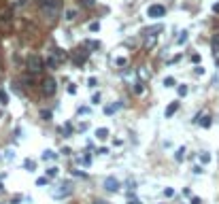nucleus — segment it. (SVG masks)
<instances>
[{
  "instance_id": "1",
  "label": "nucleus",
  "mask_w": 219,
  "mask_h": 204,
  "mask_svg": "<svg viewBox=\"0 0 219 204\" xmlns=\"http://www.w3.org/2000/svg\"><path fill=\"white\" fill-rule=\"evenodd\" d=\"M62 7H64V2H62V0H47V4H45V7H40V9H43V13L47 15V19H55V17L60 15Z\"/></svg>"
},
{
  "instance_id": "2",
  "label": "nucleus",
  "mask_w": 219,
  "mask_h": 204,
  "mask_svg": "<svg viewBox=\"0 0 219 204\" xmlns=\"http://www.w3.org/2000/svg\"><path fill=\"white\" fill-rule=\"evenodd\" d=\"M26 66H28V70L32 72V74H38V72H43V60H40L38 55H28V62H26Z\"/></svg>"
},
{
  "instance_id": "3",
  "label": "nucleus",
  "mask_w": 219,
  "mask_h": 204,
  "mask_svg": "<svg viewBox=\"0 0 219 204\" xmlns=\"http://www.w3.org/2000/svg\"><path fill=\"white\" fill-rule=\"evenodd\" d=\"M40 89H43V94H45V96H53V94H55V89H58V81H55L53 77H47V79L43 81V85H40Z\"/></svg>"
},
{
  "instance_id": "4",
  "label": "nucleus",
  "mask_w": 219,
  "mask_h": 204,
  "mask_svg": "<svg viewBox=\"0 0 219 204\" xmlns=\"http://www.w3.org/2000/svg\"><path fill=\"white\" fill-rule=\"evenodd\" d=\"M164 15H166V7L164 4H151L147 9V17H151V19H159Z\"/></svg>"
},
{
  "instance_id": "5",
  "label": "nucleus",
  "mask_w": 219,
  "mask_h": 204,
  "mask_svg": "<svg viewBox=\"0 0 219 204\" xmlns=\"http://www.w3.org/2000/svg\"><path fill=\"white\" fill-rule=\"evenodd\" d=\"M102 185H104V189H107V192H111V193H115L117 189H119V181L115 179V177H107Z\"/></svg>"
},
{
  "instance_id": "6",
  "label": "nucleus",
  "mask_w": 219,
  "mask_h": 204,
  "mask_svg": "<svg viewBox=\"0 0 219 204\" xmlns=\"http://www.w3.org/2000/svg\"><path fill=\"white\" fill-rule=\"evenodd\" d=\"M70 192H73V187H70L68 183H64V185H62V189L51 192V196H53V198H66V196H70Z\"/></svg>"
},
{
  "instance_id": "7",
  "label": "nucleus",
  "mask_w": 219,
  "mask_h": 204,
  "mask_svg": "<svg viewBox=\"0 0 219 204\" xmlns=\"http://www.w3.org/2000/svg\"><path fill=\"white\" fill-rule=\"evenodd\" d=\"M77 17H79V11H77V9H66V11H64V19H66V21H74Z\"/></svg>"
},
{
  "instance_id": "8",
  "label": "nucleus",
  "mask_w": 219,
  "mask_h": 204,
  "mask_svg": "<svg viewBox=\"0 0 219 204\" xmlns=\"http://www.w3.org/2000/svg\"><path fill=\"white\" fill-rule=\"evenodd\" d=\"M177 111H179V102L174 100V102H170V104L166 107V111H164V115H166V117H172V115H174Z\"/></svg>"
},
{
  "instance_id": "9",
  "label": "nucleus",
  "mask_w": 219,
  "mask_h": 204,
  "mask_svg": "<svg viewBox=\"0 0 219 204\" xmlns=\"http://www.w3.org/2000/svg\"><path fill=\"white\" fill-rule=\"evenodd\" d=\"M198 123L202 126V128H211V115H198Z\"/></svg>"
},
{
  "instance_id": "10",
  "label": "nucleus",
  "mask_w": 219,
  "mask_h": 204,
  "mask_svg": "<svg viewBox=\"0 0 219 204\" xmlns=\"http://www.w3.org/2000/svg\"><path fill=\"white\" fill-rule=\"evenodd\" d=\"M96 138L98 140H107V138H109V130H107V128H98L96 130Z\"/></svg>"
},
{
  "instance_id": "11",
  "label": "nucleus",
  "mask_w": 219,
  "mask_h": 204,
  "mask_svg": "<svg viewBox=\"0 0 219 204\" xmlns=\"http://www.w3.org/2000/svg\"><path fill=\"white\" fill-rule=\"evenodd\" d=\"M121 104H123V102H119V100H117L115 104H111V107H107V108H104V113H107V115H113L115 111H119V108H121Z\"/></svg>"
},
{
  "instance_id": "12",
  "label": "nucleus",
  "mask_w": 219,
  "mask_h": 204,
  "mask_svg": "<svg viewBox=\"0 0 219 204\" xmlns=\"http://www.w3.org/2000/svg\"><path fill=\"white\" fill-rule=\"evenodd\" d=\"M211 45H213V51H215V53H219V32H217V34H213Z\"/></svg>"
},
{
  "instance_id": "13",
  "label": "nucleus",
  "mask_w": 219,
  "mask_h": 204,
  "mask_svg": "<svg viewBox=\"0 0 219 204\" xmlns=\"http://www.w3.org/2000/svg\"><path fill=\"white\" fill-rule=\"evenodd\" d=\"M187 34H189V32L183 30L181 34H179V38H177V45H185V43H187Z\"/></svg>"
},
{
  "instance_id": "14",
  "label": "nucleus",
  "mask_w": 219,
  "mask_h": 204,
  "mask_svg": "<svg viewBox=\"0 0 219 204\" xmlns=\"http://www.w3.org/2000/svg\"><path fill=\"white\" fill-rule=\"evenodd\" d=\"M53 58H55L58 62H62L64 58H66V55H64V51H62V49H58V47H55V49H53Z\"/></svg>"
},
{
  "instance_id": "15",
  "label": "nucleus",
  "mask_w": 219,
  "mask_h": 204,
  "mask_svg": "<svg viewBox=\"0 0 219 204\" xmlns=\"http://www.w3.org/2000/svg\"><path fill=\"white\" fill-rule=\"evenodd\" d=\"M183 153H185V147H179V149H177V153H174V159H177V162H183Z\"/></svg>"
},
{
  "instance_id": "16",
  "label": "nucleus",
  "mask_w": 219,
  "mask_h": 204,
  "mask_svg": "<svg viewBox=\"0 0 219 204\" xmlns=\"http://www.w3.org/2000/svg\"><path fill=\"white\" fill-rule=\"evenodd\" d=\"M200 162H202V164H208V162H211V153L202 151V153H200Z\"/></svg>"
},
{
  "instance_id": "17",
  "label": "nucleus",
  "mask_w": 219,
  "mask_h": 204,
  "mask_svg": "<svg viewBox=\"0 0 219 204\" xmlns=\"http://www.w3.org/2000/svg\"><path fill=\"white\" fill-rule=\"evenodd\" d=\"M0 104H9V96L4 89H0Z\"/></svg>"
},
{
  "instance_id": "18",
  "label": "nucleus",
  "mask_w": 219,
  "mask_h": 204,
  "mask_svg": "<svg viewBox=\"0 0 219 204\" xmlns=\"http://www.w3.org/2000/svg\"><path fill=\"white\" fill-rule=\"evenodd\" d=\"M83 62H85V53H77V55H74V64H79V66H81Z\"/></svg>"
},
{
  "instance_id": "19",
  "label": "nucleus",
  "mask_w": 219,
  "mask_h": 204,
  "mask_svg": "<svg viewBox=\"0 0 219 204\" xmlns=\"http://www.w3.org/2000/svg\"><path fill=\"white\" fill-rule=\"evenodd\" d=\"M177 92H179V96H187V92H189V87H187V85H179V89H177Z\"/></svg>"
},
{
  "instance_id": "20",
  "label": "nucleus",
  "mask_w": 219,
  "mask_h": 204,
  "mask_svg": "<svg viewBox=\"0 0 219 204\" xmlns=\"http://www.w3.org/2000/svg\"><path fill=\"white\" fill-rule=\"evenodd\" d=\"M47 177H58V166H49L47 168Z\"/></svg>"
},
{
  "instance_id": "21",
  "label": "nucleus",
  "mask_w": 219,
  "mask_h": 204,
  "mask_svg": "<svg viewBox=\"0 0 219 204\" xmlns=\"http://www.w3.org/2000/svg\"><path fill=\"white\" fill-rule=\"evenodd\" d=\"M164 85H166V87H174V85H177V81H174L172 77H166V79H164Z\"/></svg>"
},
{
  "instance_id": "22",
  "label": "nucleus",
  "mask_w": 219,
  "mask_h": 204,
  "mask_svg": "<svg viewBox=\"0 0 219 204\" xmlns=\"http://www.w3.org/2000/svg\"><path fill=\"white\" fill-rule=\"evenodd\" d=\"M53 157H55V153H53L51 149H47V151L43 153V159H53Z\"/></svg>"
},
{
  "instance_id": "23",
  "label": "nucleus",
  "mask_w": 219,
  "mask_h": 204,
  "mask_svg": "<svg viewBox=\"0 0 219 204\" xmlns=\"http://www.w3.org/2000/svg\"><path fill=\"white\" fill-rule=\"evenodd\" d=\"M96 85H98L96 77H89V79H87V87H96Z\"/></svg>"
},
{
  "instance_id": "24",
  "label": "nucleus",
  "mask_w": 219,
  "mask_h": 204,
  "mask_svg": "<svg viewBox=\"0 0 219 204\" xmlns=\"http://www.w3.org/2000/svg\"><path fill=\"white\" fill-rule=\"evenodd\" d=\"M145 92V85L143 83H136V87H134V94H143Z\"/></svg>"
},
{
  "instance_id": "25",
  "label": "nucleus",
  "mask_w": 219,
  "mask_h": 204,
  "mask_svg": "<svg viewBox=\"0 0 219 204\" xmlns=\"http://www.w3.org/2000/svg\"><path fill=\"white\" fill-rule=\"evenodd\" d=\"M47 66H49V68H53V66H58V60H55V58L51 55V58H49V60H47Z\"/></svg>"
},
{
  "instance_id": "26",
  "label": "nucleus",
  "mask_w": 219,
  "mask_h": 204,
  "mask_svg": "<svg viewBox=\"0 0 219 204\" xmlns=\"http://www.w3.org/2000/svg\"><path fill=\"white\" fill-rule=\"evenodd\" d=\"M126 185H128V189H136V181H134V179H128V181H126Z\"/></svg>"
},
{
  "instance_id": "27",
  "label": "nucleus",
  "mask_w": 219,
  "mask_h": 204,
  "mask_svg": "<svg viewBox=\"0 0 219 204\" xmlns=\"http://www.w3.org/2000/svg\"><path fill=\"white\" fill-rule=\"evenodd\" d=\"M89 30H92V32H98V30H100V24H98V21H92V24H89Z\"/></svg>"
},
{
  "instance_id": "28",
  "label": "nucleus",
  "mask_w": 219,
  "mask_h": 204,
  "mask_svg": "<svg viewBox=\"0 0 219 204\" xmlns=\"http://www.w3.org/2000/svg\"><path fill=\"white\" fill-rule=\"evenodd\" d=\"M115 64L121 68V66H126V64H128V60H126V58H117V60H115Z\"/></svg>"
},
{
  "instance_id": "29",
  "label": "nucleus",
  "mask_w": 219,
  "mask_h": 204,
  "mask_svg": "<svg viewBox=\"0 0 219 204\" xmlns=\"http://www.w3.org/2000/svg\"><path fill=\"white\" fill-rule=\"evenodd\" d=\"M164 196H166V198H172V196H174V189H172V187H166V189H164Z\"/></svg>"
},
{
  "instance_id": "30",
  "label": "nucleus",
  "mask_w": 219,
  "mask_h": 204,
  "mask_svg": "<svg viewBox=\"0 0 219 204\" xmlns=\"http://www.w3.org/2000/svg\"><path fill=\"white\" fill-rule=\"evenodd\" d=\"M24 166H26L28 170H34V162H32V159H26V162H24Z\"/></svg>"
},
{
  "instance_id": "31",
  "label": "nucleus",
  "mask_w": 219,
  "mask_h": 204,
  "mask_svg": "<svg viewBox=\"0 0 219 204\" xmlns=\"http://www.w3.org/2000/svg\"><path fill=\"white\" fill-rule=\"evenodd\" d=\"M47 183H49L47 177H40V179H36V185H47Z\"/></svg>"
},
{
  "instance_id": "32",
  "label": "nucleus",
  "mask_w": 219,
  "mask_h": 204,
  "mask_svg": "<svg viewBox=\"0 0 219 204\" xmlns=\"http://www.w3.org/2000/svg\"><path fill=\"white\" fill-rule=\"evenodd\" d=\"M196 74H198V77H202V74H204V68H202V66H196Z\"/></svg>"
},
{
  "instance_id": "33",
  "label": "nucleus",
  "mask_w": 219,
  "mask_h": 204,
  "mask_svg": "<svg viewBox=\"0 0 219 204\" xmlns=\"http://www.w3.org/2000/svg\"><path fill=\"white\" fill-rule=\"evenodd\" d=\"M81 2H83L85 7H94V4H96V0H81Z\"/></svg>"
},
{
  "instance_id": "34",
  "label": "nucleus",
  "mask_w": 219,
  "mask_h": 204,
  "mask_svg": "<svg viewBox=\"0 0 219 204\" xmlns=\"http://www.w3.org/2000/svg\"><path fill=\"white\" fill-rule=\"evenodd\" d=\"M68 94H77V87H74V83L68 85Z\"/></svg>"
},
{
  "instance_id": "35",
  "label": "nucleus",
  "mask_w": 219,
  "mask_h": 204,
  "mask_svg": "<svg viewBox=\"0 0 219 204\" xmlns=\"http://www.w3.org/2000/svg\"><path fill=\"white\" fill-rule=\"evenodd\" d=\"M204 170H202V166H194V174H202Z\"/></svg>"
},
{
  "instance_id": "36",
  "label": "nucleus",
  "mask_w": 219,
  "mask_h": 204,
  "mask_svg": "<svg viewBox=\"0 0 219 204\" xmlns=\"http://www.w3.org/2000/svg\"><path fill=\"white\" fill-rule=\"evenodd\" d=\"M40 115H43V117H45V119H51V111H43V113H40Z\"/></svg>"
},
{
  "instance_id": "37",
  "label": "nucleus",
  "mask_w": 219,
  "mask_h": 204,
  "mask_svg": "<svg viewBox=\"0 0 219 204\" xmlns=\"http://www.w3.org/2000/svg\"><path fill=\"white\" fill-rule=\"evenodd\" d=\"M92 102H94V104H98V102H100V94H94V98H92Z\"/></svg>"
},
{
  "instance_id": "38",
  "label": "nucleus",
  "mask_w": 219,
  "mask_h": 204,
  "mask_svg": "<svg viewBox=\"0 0 219 204\" xmlns=\"http://www.w3.org/2000/svg\"><path fill=\"white\" fill-rule=\"evenodd\" d=\"M79 113H81V115H85V113H89V108H87V107H81V108H79Z\"/></svg>"
},
{
  "instance_id": "39",
  "label": "nucleus",
  "mask_w": 219,
  "mask_h": 204,
  "mask_svg": "<svg viewBox=\"0 0 219 204\" xmlns=\"http://www.w3.org/2000/svg\"><path fill=\"white\" fill-rule=\"evenodd\" d=\"M192 204H202V200H200V198H196V196H194V198H192Z\"/></svg>"
},
{
  "instance_id": "40",
  "label": "nucleus",
  "mask_w": 219,
  "mask_h": 204,
  "mask_svg": "<svg viewBox=\"0 0 219 204\" xmlns=\"http://www.w3.org/2000/svg\"><path fill=\"white\" fill-rule=\"evenodd\" d=\"M213 13H219V2H215V4H213Z\"/></svg>"
},
{
  "instance_id": "41",
  "label": "nucleus",
  "mask_w": 219,
  "mask_h": 204,
  "mask_svg": "<svg viewBox=\"0 0 219 204\" xmlns=\"http://www.w3.org/2000/svg\"><path fill=\"white\" fill-rule=\"evenodd\" d=\"M15 4H17V7H24V4H26V0H17Z\"/></svg>"
},
{
  "instance_id": "42",
  "label": "nucleus",
  "mask_w": 219,
  "mask_h": 204,
  "mask_svg": "<svg viewBox=\"0 0 219 204\" xmlns=\"http://www.w3.org/2000/svg\"><path fill=\"white\" fill-rule=\"evenodd\" d=\"M38 4H40V7H45V4H47V0H36Z\"/></svg>"
},
{
  "instance_id": "43",
  "label": "nucleus",
  "mask_w": 219,
  "mask_h": 204,
  "mask_svg": "<svg viewBox=\"0 0 219 204\" xmlns=\"http://www.w3.org/2000/svg\"><path fill=\"white\" fill-rule=\"evenodd\" d=\"M130 204H140V202H138V200H132V202H130Z\"/></svg>"
},
{
  "instance_id": "44",
  "label": "nucleus",
  "mask_w": 219,
  "mask_h": 204,
  "mask_svg": "<svg viewBox=\"0 0 219 204\" xmlns=\"http://www.w3.org/2000/svg\"><path fill=\"white\" fill-rule=\"evenodd\" d=\"M0 192H2V183H0Z\"/></svg>"
}]
</instances>
